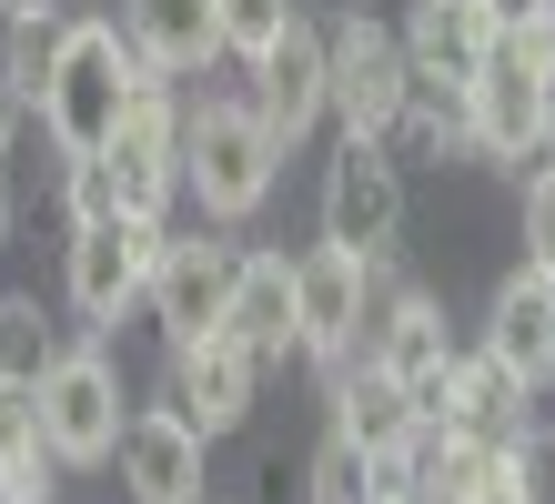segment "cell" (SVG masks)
<instances>
[{"mask_svg":"<svg viewBox=\"0 0 555 504\" xmlns=\"http://www.w3.org/2000/svg\"><path fill=\"white\" fill-rule=\"evenodd\" d=\"M152 72L132 61V41H121V21H61V51H51V81H41V131L61 161H102L121 112H132V91Z\"/></svg>","mask_w":555,"mask_h":504,"instance_id":"obj_1","label":"cell"},{"mask_svg":"<svg viewBox=\"0 0 555 504\" xmlns=\"http://www.w3.org/2000/svg\"><path fill=\"white\" fill-rule=\"evenodd\" d=\"M273 172H283V142L253 121V101H203V112H182V192L203 202L212 222H253L273 202Z\"/></svg>","mask_w":555,"mask_h":504,"instance_id":"obj_2","label":"cell"},{"mask_svg":"<svg viewBox=\"0 0 555 504\" xmlns=\"http://www.w3.org/2000/svg\"><path fill=\"white\" fill-rule=\"evenodd\" d=\"M30 414H41L51 464H72V475L112 464V444H121L132 414H121V363L102 353V333H91V344H61V363L30 384Z\"/></svg>","mask_w":555,"mask_h":504,"instance_id":"obj_3","label":"cell"},{"mask_svg":"<svg viewBox=\"0 0 555 504\" xmlns=\"http://www.w3.org/2000/svg\"><path fill=\"white\" fill-rule=\"evenodd\" d=\"M404 91H414V61H404V41L374 11L323 30V112L344 121V142H384L395 112H404Z\"/></svg>","mask_w":555,"mask_h":504,"instance_id":"obj_4","label":"cell"},{"mask_svg":"<svg viewBox=\"0 0 555 504\" xmlns=\"http://www.w3.org/2000/svg\"><path fill=\"white\" fill-rule=\"evenodd\" d=\"M374 273L384 262L344 253V243H313L293 262V353H313L323 374L364 353V323H374Z\"/></svg>","mask_w":555,"mask_h":504,"instance_id":"obj_5","label":"cell"},{"mask_svg":"<svg viewBox=\"0 0 555 504\" xmlns=\"http://www.w3.org/2000/svg\"><path fill=\"white\" fill-rule=\"evenodd\" d=\"M545 131H555V81L535 72L526 41H495L465 81V142L485 161H526V152H545Z\"/></svg>","mask_w":555,"mask_h":504,"instance_id":"obj_6","label":"cell"},{"mask_svg":"<svg viewBox=\"0 0 555 504\" xmlns=\"http://www.w3.org/2000/svg\"><path fill=\"white\" fill-rule=\"evenodd\" d=\"M152 253H162V222H132V212H112V222H81V232H72L61 293H72L81 333H112V323L142 302V283H152Z\"/></svg>","mask_w":555,"mask_h":504,"instance_id":"obj_7","label":"cell"},{"mask_svg":"<svg viewBox=\"0 0 555 504\" xmlns=\"http://www.w3.org/2000/svg\"><path fill=\"white\" fill-rule=\"evenodd\" d=\"M395 232H404V161L384 142H344L334 161H323V243L384 262Z\"/></svg>","mask_w":555,"mask_h":504,"instance_id":"obj_8","label":"cell"},{"mask_svg":"<svg viewBox=\"0 0 555 504\" xmlns=\"http://www.w3.org/2000/svg\"><path fill=\"white\" fill-rule=\"evenodd\" d=\"M102 172H112V202L132 222H162V212H172V192H182V112H172V91H162V81L132 91V112H121Z\"/></svg>","mask_w":555,"mask_h":504,"instance_id":"obj_9","label":"cell"},{"mask_svg":"<svg viewBox=\"0 0 555 504\" xmlns=\"http://www.w3.org/2000/svg\"><path fill=\"white\" fill-rule=\"evenodd\" d=\"M233 243H212V232H162V253H152V283H142V302L162 313V333L172 344H192V333H212L222 323V293H233Z\"/></svg>","mask_w":555,"mask_h":504,"instance_id":"obj_10","label":"cell"},{"mask_svg":"<svg viewBox=\"0 0 555 504\" xmlns=\"http://www.w3.org/2000/svg\"><path fill=\"white\" fill-rule=\"evenodd\" d=\"M253 384H263V363H253L233 333H192V344H172V393L162 403L212 444V434H233L253 414Z\"/></svg>","mask_w":555,"mask_h":504,"instance_id":"obj_11","label":"cell"},{"mask_svg":"<svg viewBox=\"0 0 555 504\" xmlns=\"http://www.w3.org/2000/svg\"><path fill=\"white\" fill-rule=\"evenodd\" d=\"M112 464H121V494L132 504H203V434H192L172 403H142V414L121 424Z\"/></svg>","mask_w":555,"mask_h":504,"instance_id":"obj_12","label":"cell"},{"mask_svg":"<svg viewBox=\"0 0 555 504\" xmlns=\"http://www.w3.org/2000/svg\"><path fill=\"white\" fill-rule=\"evenodd\" d=\"M334 434L344 444H364L384 475L414 454V434H424V414H414V393L384 374L374 353H353V363H334Z\"/></svg>","mask_w":555,"mask_h":504,"instance_id":"obj_13","label":"cell"},{"mask_svg":"<svg viewBox=\"0 0 555 504\" xmlns=\"http://www.w3.org/2000/svg\"><path fill=\"white\" fill-rule=\"evenodd\" d=\"M485 363H505L526 393H545L555 384V283L545 273H515L495 283V302H485Z\"/></svg>","mask_w":555,"mask_h":504,"instance_id":"obj_14","label":"cell"},{"mask_svg":"<svg viewBox=\"0 0 555 504\" xmlns=\"http://www.w3.org/2000/svg\"><path fill=\"white\" fill-rule=\"evenodd\" d=\"M243 72H253V121H263L273 142L293 152V142L323 121V30H313V21H293L263 61H243Z\"/></svg>","mask_w":555,"mask_h":504,"instance_id":"obj_15","label":"cell"},{"mask_svg":"<svg viewBox=\"0 0 555 504\" xmlns=\"http://www.w3.org/2000/svg\"><path fill=\"white\" fill-rule=\"evenodd\" d=\"M384 374H395L404 393H414V414H435V393H444V313H435V293H414V283H395L384 293V313H374V344H364Z\"/></svg>","mask_w":555,"mask_h":504,"instance_id":"obj_16","label":"cell"},{"mask_svg":"<svg viewBox=\"0 0 555 504\" xmlns=\"http://www.w3.org/2000/svg\"><path fill=\"white\" fill-rule=\"evenodd\" d=\"M121 41L152 81H182L222 61V21H212V0H121Z\"/></svg>","mask_w":555,"mask_h":504,"instance_id":"obj_17","label":"cell"},{"mask_svg":"<svg viewBox=\"0 0 555 504\" xmlns=\"http://www.w3.org/2000/svg\"><path fill=\"white\" fill-rule=\"evenodd\" d=\"M435 434H465V444H505V434H526V384L505 374V363H485V353H454L444 363V393H435V414H424Z\"/></svg>","mask_w":555,"mask_h":504,"instance_id":"obj_18","label":"cell"},{"mask_svg":"<svg viewBox=\"0 0 555 504\" xmlns=\"http://www.w3.org/2000/svg\"><path fill=\"white\" fill-rule=\"evenodd\" d=\"M212 333H233V344H243V353L273 374V363L293 353V262H283V253H243V262H233V293H222V323H212Z\"/></svg>","mask_w":555,"mask_h":504,"instance_id":"obj_19","label":"cell"},{"mask_svg":"<svg viewBox=\"0 0 555 504\" xmlns=\"http://www.w3.org/2000/svg\"><path fill=\"white\" fill-rule=\"evenodd\" d=\"M395 41L424 81H475V61L495 51V21H485V0H414Z\"/></svg>","mask_w":555,"mask_h":504,"instance_id":"obj_20","label":"cell"},{"mask_svg":"<svg viewBox=\"0 0 555 504\" xmlns=\"http://www.w3.org/2000/svg\"><path fill=\"white\" fill-rule=\"evenodd\" d=\"M51 444H41V414L30 393H0V504H51Z\"/></svg>","mask_w":555,"mask_h":504,"instance_id":"obj_21","label":"cell"},{"mask_svg":"<svg viewBox=\"0 0 555 504\" xmlns=\"http://www.w3.org/2000/svg\"><path fill=\"white\" fill-rule=\"evenodd\" d=\"M61 363V333H51V313L30 293H0V393H30Z\"/></svg>","mask_w":555,"mask_h":504,"instance_id":"obj_22","label":"cell"},{"mask_svg":"<svg viewBox=\"0 0 555 504\" xmlns=\"http://www.w3.org/2000/svg\"><path fill=\"white\" fill-rule=\"evenodd\" d=\"M485 504H555V434H505L485 454Z\"/></svg>","mask_w":555,"mask_h":504,"instance_id":"obj_23","label":"cell"},{"mask_svg":"<svg viewBox=\"0 0 555 504\" xmlns=\"http://www.w3.org/2000/svg\"><path fill=\"white\" fill-rule=\"evenodd\" d=\"M374 494H384V464L323 424V444H313V464H304V504H374Z\"/></svg>","mask_w":555,"mask_h":504,"instance_id":"obj_24","label":"cell"},{"mask_svg":"<svg viewBox=\"0 0 555 504\" xmlns=\"http://www.w3.org/2000/svg\"><path fill=\"white\" fill-rule=\"evenodd\" d=\"M51 51H61V21H51V11H21V21H11V41H0V81H11L21 101H41Z\"/></svg>","mask_w":555,"mask_h":504,"instance_id":"obj_25","label":"cell"},{"mask_svg":"<svg viewBox=\"0 0 555 504\" xmlns=\"http://www.w3.org/2000/svg\"><path fill=\"white\" fill-rule=\"evenodd\" d=\"M212 21H222V51L233 61H263L304 11H293V0H212Z\"/></svg>","mask_w":555,"mask_h":504,"instance_id":"obj_26","label":"cell"},{"mask_svg":"<svg viewBox=\"0 0 555 504\" xmlns=\"http://www.w3.org/2000/svg\"><path fill=\"white\" fill-rule=\"evenodd\" d=\"M526 273H545V283H555V161L526 182Z\"/></svg>","mask_w":555,"mask_h":504,"instance_id":"obj_27","label":"cell"},{"mask_svg":"<svg viewBox=\"0 0 555 504\" xmlns=\"http://www.w3.org/2000/svg\"><path fill=\"white\" fill-rule=\"evenodd\" d=\"M61 212H72V232H81V222H112V212H121L102 161H72V172H61Z\"/></svg>","mask_w":555,"mask_h":504,"instance_id":"obj_28","label":"cell"},{"mask_svg":"<svg viewBox=\"0 0 555 504\" xmlns=\"http://www.w3.org/2000/svg\"><path fill=\"white\" fill-rule=\"evenodd\" d=\"M485 21H495V41H526V30L545 21V0H485Z\"/></svg>","mask_w":555,"mask_h":504,"instance_id":"obj_29","label":"cell"},{"mask_svg":"<svg viewBox=\"0 0 555 504\" xmlns=\"http://www.w3.org/2000/svg\"><path fill=\"white\" fill-rule=\"evenodd\" d=\"M21 121H30V101H21L11 81H0V161H11V142H21Z\"/></svg>","mask_w":555,"mask_h":504,"instance_id":"obj_30","label":"cell"},{"mask_svg":"<svg viewBox=\"0 0 555 504\" xmlns=\"http://www.w3.org/2000/svg\"><path fill=\"white\" fill-rule=\"evenodd\" d=\"M526 51H535V72H545V81H555V0H545V21H535V30H526Z\"/></svg>","mask_w":555,"mask_h":504,"instance_id":"obj_31","label":"cell"},{"mask_svg":"<svg viewBox=\"0 0 555 504\" xmlns=\"http://www.w3.org/2000/svg\"><path fill=\"white\" fill-rule=\"evenodd\" d=\"M11 222H21V192H11V172H0V243H11Z\"/></svg>","mask_w":555,"mask_h":504,"instance_id":"obj_32","label":"cell"},{"mask_svg":"<svg viewBox=\"0 0 555 504\" xmlns=\"http://www.w3.org/2000/svg\"><path fill=\"white\" fill-rule=\"evenodd\" d=\"M323 11H334V21H353V11H374V0H323Z\"/></svg>","mask_w":555,"mask_h":504,"instance_id":"obj_33","label":"cell"},{"mask_svg":"<svg viewBox=\"0 0 555 504\" xmlns=\"http://www.w3.org/2000/svg\"><path fill=\"white\" fill-rule=\"evenodd\" d=\"M0 11H11V21H21V11H51V0H0Z\"/></svg>","mask_w":555,"mask_h":504,"instance_id":"obj_34","label":"cell"}]
</instances>
